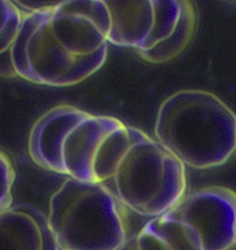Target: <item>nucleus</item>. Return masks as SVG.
I'll list each match as a JSON object with an SVG mask.
<instances>
[{
    "instance_id": "nucleus-15",
    "label": "nucleus",
    "mask_w": 236,
    "mask_h": 250,
    "mask_svg": "<svg viewBox=\"0 0 236 250\" xmlns=\"http://www.w3.org/2000/svg\"><path fill=\"white\" fill-rule=\"evenodd\" d=\"M226 250H236V242H235L233 245H231Z\"/></svg>"
},
{
    "instance_id": "nucleus-9",
    "label": "nucleus",
    "mask_w": 236,
    "mask_h": 250,
    "mask_svg": "<svg viewBox=\"0 0 236 250\" xmlns=\"http://www.w3.org/2000/svg\"><path fill=\"white\" fill-rule=\"evenodd\" d=\"M181 14L172 34L152 48L138 51L144 61L152 64L166 63L177 58L191 41L197 24V14L191 0H181Z\"/></svg>"
},
{
    "instance_id": "nucleus-1",
    "label": "nucleus",
    "mask_w": 236,
    "mask_h": 250,
    "mask_svg": "<svg viewBox=\"0 0 236 250\" xmlns=\"http://www.w3.org/2000/svg\"><path fill=\"white\" fill-rule=\"evenodd\" d=\"M109 30L101 0H68L57 9L28 13L9 50L14 73L50 87L80 83L105 63Z\"/></svg>"
},
{
    "instance_id": "nucleus-10",
    "label": "nucleus",
    "mask_w": 236,
    "mask_h": 250,
    "mask_svg": "<svg viewBox=\"0 0 236 250\" xmlns=\"http://www.w3.org/2000/svg\"><path fill=\"white\" fill-rule=\"evenodd\" d=\"M153 27L141 49L152 48L157 42L167 38L177 26L181 14V0H152Z\"/></svg>"
},
{
    "instance_id": "nucleus-6",
    "label": "nucleus",
    "mask_w": 236,
    "mask_h": 250,
    "mask_svg": "<svg viewBox=\"0 0 236 250\" xmlns=\"http://www.w3.org/2000/svg\"><path fill=\"white\" fill-rule=\"evenodd\" d=\"M165 213L186 224L203 250H226L236 242V192L227 187L200 188Z\"/></svg>"
},
{
    "instance_id": "nucleus-13",
    "label": "nucleus",
    "mask_w": 236,
    "mask_h": 250,
    "mask_svg": "<svg viewBox=\"0 0 236 250\" xmlns=\"http://www.w3.org/2000/svg\"><path fill=\"white\" fill-rule=\"evenodd\" d=\"M17 6L29 13L46 11L57 9L67 3L68 0H12Z\"/></svg>"
},
{
    "instance_id": "nucleus-8",
    "label": "nucleus",
    "mask_w": 236,
    "mask_h": 250,
    "mask_svg": "<svg viewBox=\"0 0 236 250\" xmlns=\"http://www.w3.org/2000/svg\"><path fill=\"white\" fill-rule=\"evenodd\" d=\"M110 17L107 42L141 49L152 32V0H101Z\"/></svg>"
},
{
    "instance_id": "nucleus-12",
    "label": "nucleus",
    "mask_w": 236,
    "mask_h": 250,
    "mask_svg": "<svg viewBox=\"0 0 236 250\" xmlns=\"http://www.w3.org/2000/svg\"><path fill=\"white\" fill-rule=\"evenodd\" d=\"M15 170L8 155L0 150V211L13 203L12 189L15 182Z\"/></svg>"
},
{
    "instance_id": "nucleus-2",
    "label": "nucleus",
    "mask_w": 236,
    "mask_h": 250,
    "mask_svg": "<svg viewBox=\"0 0 236 250\" xmlns=\"http://www.w3.org/2000/svg\"><path fill=\"white\" fill-rule=\"evenodd\" d=\"M156 141L186 167L208 170L226 164L236 152V114L216 94L182 90L158 110Z\"/></svg>"
},
{
    "instance_id": "nucleus-5",
    "label": "nucleus",
    "mask_w": 236,
    "mask_h": 250,
    "mask_svg": "<svg viewBox=\"0 0 236 250\" xmlns=\"http://www.w3.org/2000/svg\"><path fill=\"white\" fill-rule=\"evenodd\" d=\"M113 179L123 205L142 216L161 215L186 195V166L146 133L130 145Z\"/></svg>"
},
{
    "instance_id": "nucleus-16",
    "label": "nucleus",
    "mask_w": 236,
    "mask_h": 250,
    "mask_svg": "<svg viewBox=\"0 0 236 250\" xmlns=\"http://www.w3.org/2000/svg\"><path fill=\"white\" fill-rule=\"evenodd\" d=\"M235 1H236V0H235Z\"/></svg>"
},
{
    "instance_id": "nucleus-3",
    "label": "nucleus",
    "mask_w": 236,
    "mask_h": 250,
    "mask_svg": "<svg viewBox=\"0 0 236 250\" xmlns=\"http://www.w3.org/2000/svg\"><path fill=\"white\" fill-rule=\"evenodd\" d=\"M59 250H118L127 239L126 207L104 183L69 177L49 201Z\"/></svg>"
},
{
    "instance_id": "nucleus-14",
    "label": "nucleus",
    "mask_w": 236,
    "mask_h": 250,
    "mask_svg": "<svg viewBox=\"0 0 236 250\" xmlns=\"http://www.w3.org/2000/svg\"><path fill=\"white\" fill-rule=\"evenodd\" d=\"M118 250H138L137 246V239L135 235L127 236L125 242L119 247Z\"/></svg>"
},
{
    "instance_id": "nucleus-4",
    "label": "nucleus",
    "mask_w": 236,
    "mask_h": 250,
    "mask_svg": "<svg viewBox=\"0 0 236 250\" xmlns=\"http://www.w3.org/2000/svg\"><path fill=\"white\" fill-rule=\"evenodd\" d=\"M122 123L117 117L95 116L70 104L57 105L33 125L30 157L45 170L94 182L102 144Z\"/></svg>"
},
{
    "instance_id": "nucleus-7",
    "label": "nucleus",
    "mask_w": 236,
    "mask_h": 250,
    "mask_svg": "<svg viewBox=\"0 0 236 250\" xmlns=\"http://www.w3.org/2000/svg\"><path fill=\"white\" fill-rule=\"evenodd\" d=\"M0 250H59L48 219L30 203L0 211Z\"/></svg>"
},
{
    "instance_id": "nucleus-11",
    "label": "nucleus",
    "mask_w": 236,
    "mask_h": 250,
    "mask_svg": "<svg viewBox=\"0 0 236 250\" xmlns=\"http://www.w3.org/2000/svg\"><path fill=\"white\" fill-rule=\"evenodd\" d=\"M22 17L12 0H0V56L10 50Z\"/></svg>"
}]
</instances>
